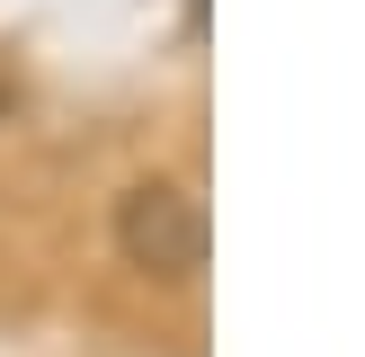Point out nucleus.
I'll return each instance as SVG.
<instances>
[{
  "label": "nucleus",
  "instance_id": "f257e3e1",
  "mask_svg": "<svg viewBox=\"0 0 365 357\" xmlns=\"http://www.w3.org/2000/svg\"><path fill=\"white\" fill-rule=\"evenodd\" d=\"M116 241H125V259L152 268V277H187V268H205V206H196L178 178H143L116 206Z\"/></svg>",
  "mask_w": 365,
  "mask_h": 357
},
{
  "label": "nucleus",
  "instance_id": "f03ea898",
  "mask_svg": "<svg viewBox=\"0 0 365 357\" xmlns=\"http://www.w3.org/2000/svg\"><path fill=\"white\" fill-rule=\"evenodd\" d=\"M0 107H9V99H0Z\"/></svg>",
  "mask_w": 365,
  "mask_h": 357
}]
</instances>
